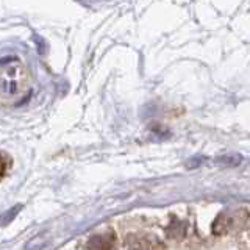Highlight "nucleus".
Returning a JSON list of instances; mask_svg holds the SVG:
<instances>
[{
  "mask_svg": "<svg viewBox=\"0 0 250 250\" xmlns=\"http://www.w3.org/2000/svg\"><path fill=\"white\" fill-rule=\"evenodd\" d=\"M30 89L28 69L19 58L0 60V102L14 104L25 97Z\"/></svg>",
  "mask_w": 250,
  "mask_h": 250,
  "instance_id": "f257e3e1",
  "label": "nucleus"
},
{
  "mask_svg": "<svg viewBox=\"0 0 250 250\" xmlns=\"http://www.w3.org/2000/svg\"><path fill=\"white\" fill-rule=\"evenodd\" d=\"M246 219H247V213L244 209H224L216 217V221L213 224V231L214 234H225L244 225Z\"/></svg>",
  "mask_w": 250,
  "mask_h": 250,
  "instance_id": "f03ea898",
  "label": "nucleus"
},
{
  "mask_svg": "<svg viewBox=\"0 0 250 250\" xmlns=\"http://www.w3.org/2000/svg\"><path fill=\"white\" fill-rule=\"evenodd\" d=\"M116 236L114 233H99L88 241V250H114Z\"/></svg>",
  "mask_w": 250,
  "mask_h": 250,
  "instance_id": "7ed1b4c3",
  "label": "nucleus"
},
{
  "mask_svg": "<svg viewBox=\"0 0 250 250\" xmlns=\"http://www.w3.org/2000/svg\"><path fill=\"white\" fill-rule=\"evenodd\" d=\"M155 244L147 236H130L127 241V250H153Z\"/></svg>",
  "mask_w": 250,
  "mask_h": 250,
  "instance_id": "20e7f679",
  "label": "nucleus"
},
{
  "mask_svg": "<svg viewBox=\"0 0 250 250\" xmlns=\"http://www.w3.org/2000/svg\"><path fill=\"white\" fill-rule=\"evenodd\" d=\"M10 167H11V158L6 153H0V180L6 175Z\"/></svg>",
  "mask_w": 250,
  "mask_h": 250,
  "instance_id": "39448f33",
  "label": "nucleus"
}]
</instances>
